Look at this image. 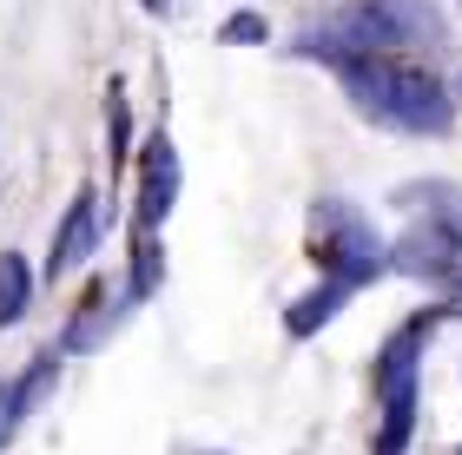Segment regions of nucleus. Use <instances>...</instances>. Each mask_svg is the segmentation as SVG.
<instances>
[{
    "instance_id": "nucleus-6",
    "label": "nucleus",
    "mask_w": 462,
    "mask_h": 455,
    "mask_svg": "<svg viewBox=\"0 0 462 455\" xmlns=\"http://www.w3.org/2000/svg\"><path fill=\"white\" fill-rule=\"evenodd\" d=\"M99 218H106V205H99L93 185H79L73 205H67V218H60V232H53V251H47V278H73L79 264H87L99 251Z\"/></svg>"
},
{
    "instance_id": "nucleus-13",
    "label": "nucleus",
    "mask_w": 462,
    "mask_h": 455,
    "mask_svg": "<svg viewBox=\"0 0 462 455\" xmlns=\"http://www.w3.org/2000/svg\"><path fill=\"white\" fill-rule=\"evenodd\" d=\"M14 442V429H7V383H0V449Z\"/></svg>"
},
{
    "instance_id": "nucleus-16",
    "label": "nucleus",
    "mask_w": 462,
    "mask_h": 455,
    "mask_svg": "<svg viewBox=\"0 0 462 455\" xmlns=\"http://www.w3.org/2000/svg\"><path fill=\"white\" fill-rule=\"evenodd\" d=\"M456 455H462V449H456Z\"/></svg>"
},
{
    "instance_id": "nucleus-11",
    "label": "nucleus",
    "mask_w": 462,
    "mask_h": 455,
    "mask_svg": "<svg viewBox=\"0 0 462 455\" xmlns=\"http://www.w3.org/2000/svg\"><path fill=\"white\" fill-rule=\"evenodd\" d=\"M106 139H113V172H125V159H133V119H125V86L119 79L106 86Z\"/></svg>"
},
{
    "instance_id": "nucleus-7",
    "label": "nucleus",
    "mask_w": 462,
    "mask_h": 455,
    "mask_svg": "<svg viewBox=\"0 0 462 455\" xmlns=\"http://www.w3.org/2000/svg\"><path fill=\"white\" fill-rule=\"evenodd\" d=\"M53 383H60V350H40V357H33V363H27V369H20V377L7 383V429H14V436L27 429V416H33V409L53 396Z\"/></svg>"
},
{
    "instance_id": "nucleus-10",
    "label": "nucleus",
    "mask_w": 462,
    "mask_h": 455,
    "mask_svg": "<svg viewBox=\"0 0 462 455\" xmlns=\"http://www.w3.org/2000/svg\"><path fill=\"white\" fill-rule=\"evenodd\" d=\"M165 278V251L159 238H133V264H125V304H145Z\"/></svg>"
},
{
    "instance_id": "nucleus-9",
    "label": "nucleus",
    "mask_w": 462,
    "mask_h": 455,
    "mask_svg": "<svg viewBox=\"0 0 462 455\" xmlns=\"http://www.w3.org/2000/svg\"><path fill=\"white\" fill-rule=\"evenodd\" d=\"M33 304V264L27 251H0V330H14Z\"/></svg>"
},
{
    "instance_id": "nucleus-2",
    "label": "nucleus",
    "mask_w": 462,
    "mask_h": 455,
    "mask_svg": "<svg viewBox=\"0 0 462 455\" xmlns=\"http://www.w3.org/2000/svg\"><path fill=\"white\" fill-rule=\"evenodd\" d=\"M449 317V304H430L396 330V337L376 350V409H383V429H376V455H403V442L416 436V377H423V343L430 330Z\"/></svg>"
},
{
    "instance_id": "nucleus-15",
    "label": "nucleus",
    "mask_w": 462,
    "mask_h": 455,
    "mask_svg": "<svg viewBox=\"0 0 462 455\" xmlns=\"http://www.w3.org/2000/svg\"><path fill=\"white\" fill-rule=\"evenodd\" d=\"M192 455H218V449H192Z\"/></svg>"
},
{
    "instance_id": "nucleus-1",
    "label": "nucleus",
    "mask_w": 462,
    "mask_h": 455,
    "mask_svg": "<svg viewBox=\"0 0 462 455\" xmlns=\"http://www.w3.org/2000/svg\"><path fill=\"white\" fill-rule=\"evenodd\" d=\"M350 106L383 132H410V139H443L456 126V93L436 79L430 67H410L396 53H356L337 67Z\"/></svg>"
},
{
    "instance_id": "nucleus-4",
    "label": "nucleus",
    "mask_w": 462,
    "mask_h": 455,
    "mask_svg": "<svg viewBox=\"0 0 462 455\" xmlns=\"http://www.w3.org/2000/svg\"><path fill=\"white\" fill-rule=\"evenodd\" d=\"M337 27L356 40V53H436L449 40V20L436 0H356L337 14Z\"/></svg>"
},
{
    "instance_id": "nucleus-5",
    "label": "nucleus",
    "mask_w": 462,
    "mask_h": 455,
    "mask_svg": "<svg viewBox=\"0 0 462 455\" xmlns=\"http://www.w3.org/2000/svg\"><path fill=\"white\" fill-rule=\"evenodd\" d=\"M172 198H179V152L172 139L152 132L139 146V192H133V238H159V224L172 218Z\"/></svg>"
},
{
    "instance_id": "nucleus-8",
    "label": "nucleus",
    "mask_w": 462,
    "mask_h": 455,
    "mask_svg": "<svg viewBox=\"0 0 462 455\" xmlns=\"http://www.w3.org/2000/svg\"><path fill=\"white\" fill-rule=\"evenodd\" d=\"M350 297H356V291H344V284H330V278H324L318 291H304L298 304L284 310V330H291V337H318V330H324L330 317H337V310H344Z\"/></svg>"
},
{
    "instance_id": "nucleus-12",
    "label": "nucleus",
    "mask_w": 462,
    "mask_h": 455,
    "mask_svg": "<svg viewBox=\"0 0 462 455\" xmlns=\"http://www.w3.org/2000/svg\"><path fill=\"white\" fill-rule=\"evenodd\" d=\"M218 40L225 47H258V40H271V27H264V14H231L218 27Z\"/></svg>"
},
{
    "instance_id": "nucleus-3",
    "label": "nucleus",
    "mask_w": 462,
    "mask_h": 455,
    "mask_svg": "<svg viewBox=\"0 0 462 455\" xmlns=\"http://www.w3.org/2000/svg\"><path fill=\"white\" fill-rule=\"evenodd\" d=\"M310 258H318V271L330 284H344V291H364L390 271V244L370 232V218L356 212L344 198H318V212H310Z\"/></svg>"
},
{
    "instance_id": "nucleus-14",
    "label": "nucleus",
    "mask_w": 462,
    "mask_h": 455,
    "mask_svg": "<svg viewBox=\"0 0 462 455\" xmlns=\"http://www.w3.org/2000/svg\"><path fill=\"white\" fill-rule=\"evenodd\" d=\"M456 99H462V73H456Z\"/></svg>"
}]
</instances>
